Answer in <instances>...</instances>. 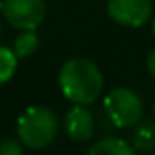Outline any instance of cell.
<instances>
[{
	"label": "cell",
	"instance_id": "7",
	"mask_svg": "<svg viewBox=\"0 0 155 155\" xmlns=\"http://www.w3.org/2000/svg\"><path fill=\"white\" fill-rule=\"evenodd\" d=\"M132 146L137 152L152 153L155 152V119H141L135 124L132 135Z\"/></svg>",
	"mask_w": 155,
	"mask_h": 155
},
{
	"label": "cell",
	"instance_id": "16",
	"mask_svg": "<svg viewBox=\"0 0 155 155\" xmlns=\"http://www.w3.org/2000/svg\"><path fill=\"white\" fill-rule=\"evenodd\" d=\"M0 33H2V25H0Z\"/></svg>",
	"mask_w": 155,
	"mask_h": 155
},
{
	"label": "cell",
	"instance_id": "12",
	"mask_svg": "<svg viewBox=\"0 0 155 155\" xmlns=\"http://www.w3.org/2000/svg\"><path fill=\"white\" fill-rule=\"evenodd\" d=\"M146 67H148V72L155 78V49L150 52V56H148V61H146Z\"/></svg>",
	"mask_w": 155,
	"mask_h": 155
},
{
	"label": "cell",
	"instance_id": "10",
	"mask_svg": "<svg viewBox=\"0 0 155 155\" xmlns=\"http://www.w3.org/2000/svg\"><path fill=\"white\" fill-rule=\"evenodd\" d=\"M16 54L9 47H0V85L7 83L16 72Z\"/></svg>",
	"mask_w": 155,
	"mask_h": 155
},
{
	"label": "cell",
	"instance_id": "13",
	"mask_svg": "<svg viewBox=\"0 0 155 155\" xmlns=\"http://www.w3.org/2000/svg\"><path fill=\"white\" fill-rule=\"evenodd\" d=\"M152 31H153V35H155V16H153V20H152Z\"/></svg>",
	"mask_w": 155,
	"mask_h": 155
},
{
	"label": "cell",
	"instance_id": "8",
	"mask_svg": "<svg viewBox=\"0 0 155 155\" xmlns=\"http://www.w3.org/2000/svg\"><path fill=\"white\" fill-rule=\"evenodd\" d=\"M87 155H135V148L119 137H103L96 141Z\"/></svg>",
	"mask_w": 155,
	"mask_h": 155
},
{
	"label": "cell",
	"instance_id": "6",
	"mask_svg": "<svg viewBox=\"0 0 155 155\" xmlns=\"http://www.w3.org/2000/svg\"><path fill=\"white\" fill-rule=\"evenodd\" d=\"M94 128H96L94 116L87 108V105H74L65 114V132L72 141L83 143L92 139Z\"/></svg>",
	"mask_w": 155,
	"mask_h": 155
},
{
	"label": "cell",
	"instance_id": "14",
	"mask_svg": "<svg viewBox=\"0 0 155 155\" xmlns=\"http://www.w3.org/2000/svg\"><path fill=\"white\" fill-rule=\"evenodd\" d=\"M153 119H155V101H153Z\"/></svg>",
	"mask_w": 155,
	"mask_h": 155
},
{
	"label": "cell",
	"instance_id": "9",
	"mask_svg": "<svg viewBox=\"0 0 155 155\" xmlns=\"http://www.w3.org/2000/svg\"><path fill=\"white\" fill-rule=\"evenodd\" d=\"M40 45V38L36 31H22L13 43V52L16 54V58H27L31 54H35V51Z\"/></svg>",
	"mask_w": 155,
	"mask_h": 155
},
{
	"label": "cell",
	"instance_id": "15",
	"mask_svg": "<svg viewBox=\"0 0 155 155\" xmlns=\"http://www.w3.org/2000/svg\"><path fill=\"white\" fill-rule=\"evenodd\" d=\"M148 155H155V152H152V153H148Z\"/></svg>",
	"mask_w": 155,
	"mask_h": 155
},
{
	"label": "cell",
	"instance_id": "11",
	"mask_svg": "<svg viewBox=\"0 0 155 155\" xmlns=\"http://www.w3.org/2000/svg\"><path fill=\"white\" fill-rule=\"evenodd\" d=\"M0 155H25L24 148L15 139H4L0 143Z\"/></svg>",
	"mask_w": 155,
	"mask_h": 155
},
{
	"label": "cell",
	"instance_id": "5",
	"mask_svg": "<svg viewBox=\"0 0 155 155\" xmlns=\"http://www.w3.org/2000/svg\"><path fill=\"white\" fill-rule=\"evenodd\" d=\"M107 15L119 25L141 27L152 16L150 0H108Z\"/></svg>",
	"mask_w": 155,
	"mask_h": 155
},
{
	"label": "cell",
	"instance_id": "3",
	"mask_svg": "<svg viewBox=\"0 0 155 155\" xmlns=\"http://www.w3.org/2000/svg\"><path fill=\"white\" fill-rule=\"evenodd\" d=\"M103 107L107 117L117 128H132L143 119V99L128 87L112 88L105 96Z\"/></svg>",
	"mask_w": 155,
	"mask_h": 155
},
{
	"label": "cell",
	"instance_id": "2",
	"mask_svg": "<svg viewBox=\"0 0 155 155\" xmlns=\"http://www.w3.org/2000/svg\"><path fill=\"white\" fill-rule=\"evenodd\" d=\"M58 134V117L47 107H29L16 121V135L20 143L31 150L49 146Z\"/></svg>",
	"mask_w": 155,
	"mask_h": 155
},
{
	"label": "cell",
	"instance_id": "1",
	"mask_svg": "<svg viewBox=\"0 0 155 155\" xmlns=\"http://www.w3.org/2000/svg\"><path fill=\"white\" fill-rule=\"evenodd\" d=\"M58 85L71 103L92 105L101 96L105 79L94 61L87 58H71L60 69Z\"/></svg>",
	"mask_w": 155,
	"mask_h": 155
},
{
	"label": "cell",
	"instance_id": "4",
	"mask_svg": "<svg viewBox=\"0 0 155 155\" xmlns=\"http://www.w3.org/2000/svg\"><path fill=\"white\" fill-rule=\"evenodd\" d=\"M2 15L18 31H36L45 18L43 0H2Z\"/></svg>",
	"mask_w": 155,
	"mask_h": 155
}]
</instances>
